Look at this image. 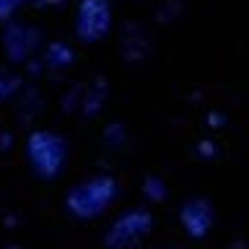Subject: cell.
Returning <instances> with one entry per match:
<instances>
[{"instance_id": "6da1fadb", "label": "cell", "mask_w": 249, "mask_h": 249, "mask_svg": "<svg viewBox=\"0 0 249 249\" xmlns=\"http://www.w3.org/2000/svg\"><path fill=\"white\" fill-rule=\"evenodd\" d=\"M26 156L31 169L42 179H52L60 174L68 159V143L65 138L52 130H34L26 138Z\"/></svg>"}, {"instance_id": "7a4b0ae2", "label": "cell", "mask_w": 249, "mask_h": 249, "mask_svg": "<svg viewBox=\"0 0 249 249\" xmlns=\"http://www.w3.org/2000/svg\"><path fill=\"white\" fill-rule=\"evenodd\" d=\"M112 197H114V179L96 177V179H91V182H83L81 187L70 190L68 208L73 210L75 215L89 218V215H96Z\"/></svg>"}, {"instance_id": "3957f363", "label": "cell", "mask_w": 249, "mask_h": 249, "mask_svg": "<svg viewBox=\"0 0 249 249\" xmlns=\"http://www.w3.org/2000/svg\"><path fill=\"white\" fill-rule=\"evenodd\" d=\"M112 26V5L107 0H81L75 11V36L81 42H99Z\"/></svg>"}, {"instance_id": "277c9868", "label": "cell", "mask_w": 249, "mask_h": 249, "mask_svg": "<svg viewBox=\"0 0 249 249\" xmlns=\"http://www.w3.org/2000/svg\"><path fill=\"white\" fill-rule=\"evenodd\" d=\"M39 39H42L39 29L29 26V23H21V21H8L5 31H3V47H5L8 62L29 60L39 47Z\"/></svg>"}, {"instance_id": "5b68a950", "label": "cell", "mask_w": 249, "mask_h": 249, "mask_svg": "<svg viewBox=\"0 0 249 249\" xmlns=\"http://www.w3.org/2000/svg\"><path fill=\"white\" fill-rule=\"evenodd\" d=\"M73 62V50L62 42H52L44 50V65L47 68H65Z\"/></svg>"}, {"instance_id": "8992f818", "label": "cell", "mask_w": 249, "mask_h": 249, "mask_svg": "<svg viewBox=\"0 0 249 249\" xmlns=\"http://www.w3.org/2000/svg\"><path fill=\"white\" fill-rule=\"evenodd\" d=\"M18 89H21V75L8 68H0V104L11 99Z\"/></svg>"}, {"instance_id": "52a82bcc", "label": "cell", "mask_w": 249, "mask_h": 249, "mask_svg": "<svg viewBox=\"0 0 249 249\" xmlns=\"http://www.w3.org/2000/svg\"><path fill=\"white\" fill-rule=\"evenodd\" d=\"M16 8H18V0H0V23L11 18L16 13Z\"/></svg>"}, {"instance_id": "ba28073f", "label": "cell", "mask_w": 249, "mask_h": 249, "mask_svg": "<svg viewBox=\"0 0 249 249\" xmlns=\"http://www.w3.org/2000/svg\"><path fill=\"white\" fill-rule=\"evenodd\" d=\"M21 3H34V5H60L62 0H18V5Z\"/></svg>"}]
</instances>
